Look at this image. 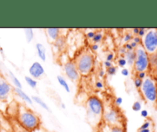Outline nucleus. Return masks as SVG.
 I'll list each match as a JSON object with an SVG mask.
<instances>
[{
	"mask_svg": "<svg viewBox=\"0 0 157 132\" xmlns=\"http://www.w3.org/2000/svg\"><path fill=\"white\" fill-rule=\"evenodd\" d=\"M16 118L17 122L30 132L35 131L41 127V121L40 117L35 111L22 104L18 106Z\"/></svg>",
	"mask_w": 157,
	"mask_h": 132,
	"instance_id": "obj_1",
	"label": "nucleus"
},
{
	"mask_svg": "<svg viewBox=\"0 0 157 132\" xmlns=\"http://www.w3.org/2000/svg\"><path fill=\"white\" fill-rule=\"evenodd\" d=\"M87 119L93 127H98L100 125L103 118L104 104L102 100L96 95L88 97L86 101Z\"/></svg>",
	"mask_w": 157,
	"mask_h": 132,
	"instance_id": "obj_2",
	"label": "nucleus"
},
{
	"mask_svg": "<svg viewBox=\"0 0 157 132\" xmlns=\"http://www.w3.org/2000/svg\"><path fill=\"white\" fill-rule=\"evenodd\" d=\"M94 56L90 51L83 50L75 57L74 62L80 75L87 76L94 69Z\"/></svg>",
	"mask_w": 157,
	"mask_h": 132,
	"instance_id": "obj_3",
	"label": "nucleus"
},
{
	"mask_svg": "<svg viewBox=\"0 0 157 132\" xmlns=\"http://www.w3.org/2000/svg\"><path fill=\"white\" fill-rule=\"evenodd\" d=\"M102 121L109 127L125 126L124 117L121 111L114 106H104Z\"/></svg>",
	"mask_w": 157,
	"mask_h": 132,
	"instance_id": "obj_4",
	"label": "nucleus"
},
{
	"mask_svg": "<svg viewBox=\"0 0 157 132\" xmlns=\"http://www.w3.org/2000/svg\"><path fill=\"white\" fill-rule=\"evenodd\" d=\"M140 90L147 101L154 103L157 101V84L151 76L147 75L143 81V84Z\"/></svg>",
	"mask_w": 157,
	"mask_h": 132,
	"instance_id": "obj_5",
	"label": "nucleus"
},
{
	"mask_svg": "<svg viewBox=\"0 0 157 132\" xmlns=\"http://www.w3.org/2000/svg\"><path fill=\"white\" fill-rule=\"evenodd\" d=\"M134 51L136 54V58L133 64L134 71L136 73L140 72H147L150 65V55L146 52L142 45H139Z\"/></svg>",
	"mask_w": 157,
	"mask_h": 132,
	"instance_id": "obj_6",
	"label": "nucleus"
},
{
	"mask_svg": "<svg viewBox=\"0 0 157 132\" xmlns=\"http://www.w3.org/2000/svg\"><path fill=\"white\" fill-rule=\"evenodd\" d=\"M142 46L150 55L157 53V29H147L142 38Z\"/></svg>",
	"mask_w": 157,
	"mask_h": 132,
	"instance_id": "obj_7",
	"label": "nucleus"
},
{
	"mask_svg": "<svg viewBox=\"0 0 157 132\" xmlns=\"http://www.w3.org/2000/svg\"><path fill=\"white\" fill-rule=\"evenodd\" d=\"M64 72L66 76L74 82H77L81 78V75L78 71L74 61H68L64 63Z\"/></svg>",
	"mask_w": 157,
	"mask_h": 132,
	"instance_id": "obj_8",
	"label": "nucleus"
},
{
	"mask_svg": "<svg viewBox=\"0 0 157 132\" xmlns=\"http://www.w3.org/2000/svg\"><path fill=\"white\" fill-rule=\"evenodd\" d=\"M29 76L35 78V80L41 78L45 73L44 68L42 64L38 61H34L29 68Z\"/></svg>",
	"mask_w": 157,
	"mask_h": 132,
	"instance_id": "obj_9",
	"label": "nucleus"
},
{
	"mask_svg": "<svg viewBox=\"0 0 157 132\" xmlns=\"http://www.w3.org/2000/svg\"><path fill=\"white\" fill-rule=\"evenodd\" d=\"M13 91V87L5 78H0V100L5 101L8 99L11 92Z\"/></svg>",
	"mask_w": 157,
	"mask_h": 132,
	"instance_id": "obj_10",
	"label": "nucleus"
},
{
	"mask_svg": "<svg viewBox=\"0 0 157 132\" xmlns=\"http://www.w3.org/2000/svg\"><path fill=\"white\" fill-rule=\"evenodd\" d=\"M45 33L49 41L55 42L61 35V29L58 28H48L45 29Z\"/></svg>",
	"mask_w": 157,
	"mask_h": 132,
	"instance_id": "obj_11",
	"label": "nucleus"
},
{
	"mask_svg": "<svg viewBox=\"0 0 157 132\" xmlns=\"http://www.w3.org/2000/svg\"><path fill=\"white\" fill-rule=\"evenodd\" d=\"M13 91L14 93H15L16 95H18V96L22 100V101H25V102L29 104H32L33 101H32V97H30L29 95H27V94H26L22 89L17 88V87H14Z\"/></svg>",
	"mask_w": 157,
	"mask_h": 132,
	"instance_id": "obj_12",
	"label": "nucleus"
},
{
	"mask_svg": "<svg viewBox=\"0 0 157 132\" xmlns=\"http://www.w3.org/2000/svg\"><path fill=\"white\" fill-rule=\"evenodd\" d=\"M35 49L37 50V54L40 59L42 61H45L47 59V55H46V49L44 45L41 43L38 42L35 45Z\"/></svg>",
	"mask_w": 157,
	"mask_h": 132,
	"instance_id": "obj_13",
	"label": "nucleus"
},
{
	"mask_svg": "<svg viewBox=\"0 0 157 132\" xmlns=\"http://www.w3.org/2000/svg\"><path fill=\"white\" fill-rule=\"evenodd\" d=\"M32 101H34V102L36 103L37 104H38V105H39L40 107H42L43 109H44V110L50 112V113L52 112V110H51V108L49 107V106L48 105V104H46V103L44 102V101H43V100L41 99L40 97L33 95V96H32Z\"/></svg>",
	"mask_w": 157,
	"mask_h": 132,
	"instance_id": "obj_14",
	"label": "nucleus"
},
{
	"mask_svg": "<svg viewBox=\"0 0 157 132\" xmlns=\"http://www.w3.org/2000/svg\"><path fill=\"white\" fill-rule=\"evenodd\" d=\"M57 81H58V82L59 83L60 85H61V87H62L66 91V92H67V93H70L71 87H70V86H69L67 81H66V79L64 78V77L61 76V75H58V76H57Z\"/></svg>",
	"mask_w": 157,
	"mask_h": 132,
	"instance_id": "obj_15",
	"label": "nucleus"
},
{
	"mask_svg": "<svg viewBox=\"0 0 157 132\" xmlns=\"http://www.w3.org/2000/svg\"><path fill=\"white\" fill-rule=\"evenodd\" d=\"M124 58L127 60V63L130 66H133L134 64L135 58H136V54L135 51H130V52H127V53L124 55Z\"/></svg>",
	"mask_w": 157,
	"mask_h": 132,
	"instance_id": "obj_16",
	"label": "nucleus"
},
{
	"mask_svg": "<svg viewBox=\"0 0 157 132\" xmlns=\"http://www.w3.org/2000/svg\"><path fill=\"white\" fill-rule=\"evenodd\" d=\"M9 75H10V78L11 79H12V83H13L14 85H15V87H17V88H20V89L22 88V84H21V81H20L19 79H18V78L14 75L13 72L9 71Z\"/></svg>",
	"mask_w": 157,
	"mask_h": 132,
	"instance_id": "obj_17",
	"label": "nucleus"
},
{
	"mask_svg": "<svg viewBox=\"0 0 157 132\" xmlns=\"http://www.w3.org/2000/svg\"><path fill=\"white\" fill-rule=\"evenodd\" d=\"M25 81L27 83L28 85L30 86L32 88H36L37 85H38V81H37V80L32 78V77L29 76V75L25 76Z\"/></svg>",
	"mask_w": 157,
	"mask_h": 132,
	"instance_id": "obj_18",
	"label": "nucleus"
},
{
	"mask_svg": "<svg viewBox=\"0 0 157 132\" xmlns=\"http://www.w3.org/2000/svg\"><path fill=\"white\" fill-rule=\"evenodd\" d=\"M25 35L26 41L28 43H30L34 38V31L31 28H27L25 29Z\"/></svg>",
	"mask_w": 157,
	"mask_h": 132,
	"instance_id": "obj_19",
	"label": "nucleus"
},
{
	"mask_svg": "<svg viewBox=\"0 0 157 132\" xmlns=\"http://www.w3.org/2000/svg\"><path fill=\"white\" fill-rule=\"evenodd\" d=\"M103 38H104V35L101 32H97L95 34L94 37L91 39V41L93 44H98L101 41H102Z\"/></svg>",
	"mask_w": 157,
	"mask_h": 132,
	"instance_id": "obj_20",
	"label": "nucleus"
},
{
	"mask_svg": "<svg viewBox=\"0 0 157 132\" xmlns=\"http://www.w3.org/2000/svg\"><path fill=\"white\" fill-rule=\"evenodd\" d=\"M12 131L13 132H30L29 130H26L24 127H21L17 121L14 122L13 126H12Z\"/></svg>",
	"mask_w": 157,
	"mask_h": 132,
	"instance_id": "obj_21",
	"label": "nucleus"
},
{
	"mask_svg": "<svg viewBox=\"0 0 157 132\" xmlns=\"http://www.w3.org/2000/svg\"><path fill=\"white\" fill-rule=\"evenodd\" d=\"M110 130L108 132H127L125 126H114V127H109Z\"/></svg>",
	"mask_w": 157,
	"mask_h": 132,
	"instance_id": "obj_22",
	"label": "nucleus"
},
{
	"mask_svg": "<svg viewBox=\"0 0 157 132\" xmlns=\"http://www.w3.org/2000/svg\"><path fill=\"white\" fill-rule=\"evenodd\" d=\"M117 70V67L115 65H113L112 67L109 68H107V70H106V74H107V75H109V76H114V75H116Z\"/></svg>",
	"mask_w": 157,
	"mask_h": 132,
	"instance_id": "obj_23",
	"label": "nucleus"
},
{
	"mask_svg": "<svg viewBox=\"0 0 157 132\" xmlns=\"http://www.w3.org/2000/svg\"><path fill=\"white\" fill-rule=\"evenodd\" d=\"M132 109H133V111H140L142 110V104L139 101H135V102H133V105H132Z\"/></svg>",
	"mask_w": 157,
	"mask_h": 132,
	"instance_id": "obj_24",
	"label": "nucleus"
},
{
	"mask_svg": "<svg viewBox=\"0 0 157 132\" xmlns=\"http://www.w3.org/2000/svg\"><path fill=\"white\" fill-rule=\"evenodd\" d=\"M55 45H56L57 46H58L59 49H61L62 47H64V44H65V41H64V39L63 38V37H61L60 36L59 38H58V39L56 40V41H55Z\"/></svg>",
	"mask_w": 157,
	"mask_h": 132,
	"instance_id": "obj_25",
	"label": "nucleus"
},
{
	"mask_svg": "<svg viewBox=\"0 0 157 132\" xmlns=\"http://www.w3.org/2000/svg\"><path fill=\"white\" fill-rule=\"evenodd\" d=\"M127 60H126V58H124V57H121V58H119V59L117 60V64L119 67L122 68H125V66L127 65Z\"/></svg>",
	"mask_w": 157,
	"mask_h": 132,
	"instance_id": "obj_26",
	"label": "nucleus"
},
{
	"mask_svg": "<svg viewBox=\"0 0 157 132\" xmlns=\"http://www.w3.org/2000/svg\"><path fill=\"white\" fill-rule=\"evenodd\" d=\"M133 84H134V86L136 87V88L140 89L141 86L143 84V80L140 79L137 77H135L134 79H133Z\"/></svg>",
	"mask_w": 157,
	"mask_h": 132,
	"instance_id": "obj_27",
	"label": "nucleus"
},
{
	"mask_svg": "<svg viewBox=\"0 0 157 132\" xmlns=\"http://www.w3.org/2000/svg\"><path fill=\"white\" fill-rule=\"evenodd\" d=\"M133 34H132L131 32H127V33L126 34V35H124V42H125V43L130 42V41L133 40Z\"/></svg>",
	"mask_w": 157,
	"mask_h": 132,
	"instance_id": "obj_28",
	"label": "nucleus"
},
{
	"mask_svg": "<svg viewBox=\"0 0 157 132\" xmlns=\"http://www.w3.org/2000/svg\"><path fill=\"white\" fill-rule=\"evenodd\" d=\"M94 86L97 89L101 90V89H103L104 87V84L101 80H97V81H95Z\"/></svg>",
	"mask_w": 157,
	"mask_h": 132,
	"instance_id": "obj_29",
	"label": "nucleus"
},
{
	"mask_svg": "<svg viewBox=\"0 0 157 132\" xmlns=\"http://www.w3.org/2000/svg\"><path fill=\"white\" fill-rule=\"evenodd\" d=\"M147 76V72H136V77L139 78L140 79L143 80L144 81Z\"/></svg>",
	"mask_w": 157,
	"mask_h": 132,
	"instance_id": "obj_30",
	"label": "nucleus"
},
{
	"mask_svg": "<svg viewBox=\"0 0 157 132\" xmlns=\"http://www.w3.org/2000/svg\"><path fill=\"white\" fill-rule=\"evenodd\" d=\"M151 126V121H145L142 124V125L140 127L139 129H149Z\"/></svg>",
	"mask_w": 157,
	"mask_h": 132,
	"instance_id": "obj_31",
	"label": "nucleus"
},
{
	"mask_svg": "<svg viewBox=\"0 0 157 132\" xmlns=\"http://www.w3.org/2000/svg\"><path fill=\"white\" fill-rule=\"evenodd\" d=\"M96 31H94V30H90L89 31V32H87V33H86V37H87V38H88V39H90L91 40L92 38H94V35H95V34H96Z\"/></svg>",
	"mask_w": 157,
	"mask_h": 132,
	"instance_id": "obj_32",
	"label": "nucleus"
},
{
	"mask_svg": "<svg viewBox=\"0 0 157 132\" xmlns=\"http://www.w3.org/2000/svg\"><path fill=\"white\" fill-rule=\"evenodd\" d=\"M114 53H113V52H109L107 55V57H106V61L112 62L113 61V59H114Z\"/></svg>",
	"mask_w": 157,
	"mask_h": 132,
	"instance_id": "obj_33",
	"label": "nucleus"
},
{
	"mask_svg": "<svg viewBox=\"0 0 157 132\" xmlns=\"http://www.w3.org/2000/svg\"><path fill=\"white\" fill-rule=\"evenodd\" d=\"M147 30V29H146L145 28H140V29H139V33H138V36L140 37L141 38H144V35H146Z\"/></svg>",
	"mask_w": 157,
	"mask_h": 132,
	"instance_id": "obj_34",
	"label": "nucleus"
},
{
	"mask_svg": "<svg viewBox=\"0 0 157 132\" xmlns=\"http://www.w3.org/2000/svg\"><path fill=\"white\" fill-rule=\"evenodd\" d=\"M132 41H134V42L136 43L137 45L142 44V38H141L140 37L138 36V35H135V36H133V40H132Z\"/></svg>",
	"mask_w": 157,
	"mask_h": 132,
	"instance_id": "obj_35",
	"label": "nucleus"
},
{
	"mask_svg": "<svg viewBox=\"0 0 157 132\" xmlns=\"http://www.w3.org/2000/svg\"><path fill=\"white\" fill-rule=\"evenodd\" d=\"M114 103L116 104V106H120L123 103V98L122 97H117L114 100Z\"/></svg>",
	"mask_w": 157,
	"mask_h": 132,
	"instance_id": "obj_36",
	"label": "nucleus"
},
{
	"mask_svg": "<svg viewBox=\"0 0 157 132\" xmlns=\"http://www.w3.org/2000/svg\"><path fill=\"white\" fill-rule=\"evenodd\" d=\"M121 75L124 77H127L130 75V71L127 68H124L121 69Z\"/></svg>",
	"mask_w": 157,
	"mask_h": 132,
	"instance_id": "obj_37",
	"label": "nucleus"
},
{
	"mask_svg": "<svg viewBox=\"0 0 157 132\" xmlns=\"http://www.w3.org/2000/svg\"><path fill=\"white\" fill-rule=\"evenodd\" d=\"M124 48L126 49V50L127 51V52H130V51H133L134 49L132 48L131 45H130V42H127V43H125V44L124 45Z\"/></svg>",
	"mask_w": 157,
	"mask_h": 132,
	"instance_id": "obj_38",
	"label": "nucleus"
},
{
	"mask_svg": "<svg viewBox=\"0 0 157 132\" xmlns=\"http://www.w3.org/2000/svg\"><path fill=\"white\" fill-rule=\"evenodd\" d=\"M140 115L144 118H148V116H149L148 111L146 110V109H143V110L140 111Z\"/></svg>",
	"mask_w": 157,
	"mask_h": 132,
	"instance_id": "obj_39",
	"label": "nucleus"
},
{
	"mask_svg": "<svg viewBox=\"0 0 157 132\" xmlns=\"http://www.w3.org/2000/svg\"><path fill=\"white\" fill-rule=\"evenodd\" d=\"M90 50L92 51V52H97V51L99 49V45L98 44H92L91 45H90Z\"/></svg>",
	"mask_w": 157,
	"mask_h": 132,
	"instance_id": "obj_40",
	"label": "nucleus"
},
{
	"mask_svg": "<svg viewBox=\"0 0 157 132\" xmlns=\"http://www.w3.org/2000/svg\"><path fill=\"white\" fill-rule=\"evenodd\" d=\"M104 67H105L107 69V68H109L112 67V66H113V63L110 62V61H104Z\"/></svg>",
	"mask_w": 157,
	"mask_h": 132,
	"instance_id": "obj_41",
	"label": "nucleus"
},
{
	"mask_svg": "<svg viewBox=\"0 0 157 132\" xmlns=\"http://www.w3.org/2000/svg\"><path fill=\"white\" fill-rule=\"evenodd\" d=\"M98 75H99L100 78H104V76L107 75V74H106V71L104 70V69L101 68V70L99 71V73H98Z\"/></svg>",
	"mask_w": 157,
	"mask_h": 132,
	"instance_id": "obj_42",
	"label": "nucleus"
},
{
	"mask_svg": "<svg viewBox=\"0 0 157 132\" xmlns=\"http://www.w3.org/2000/svg\"><path fill=\"white\" fill-rule=\"evenodd\" d=\"M127 51L125 49H124V46H123V47H121V48H120V49H119L120 55H123V56H124V55H125V54L127 53Z\"/></svg>",
	"mask_w": 157,
	"mask_h": 132,
	"instance_id": "obj_43",
	"label": "nucleus"
},
{
	"mask_svg": "<svg viewBox=\"0 0 157 132\" xmlns=\"http://www.w3.org/2000/svg\"><path fill=\"white\" fill-rule=\"evenodd\" d=\"M131 33L135 35H138V33H139V28H133V29H132Z\"/></svg>",
	"mask_w": 157,
	"mask_h": 132,
	"instance_id": "obj_44",
	"label": "nucleus"
},
{
	"mask_svg": "<svg viewBox=\"0 0 157 132\" xmlns=\"http://www.w3.org/2000/svg\"><path fill=\"white\" fill-rule=\"evenodd\" d=\"M130 45H131L132 48H133V49H134V50H135V49H136V48H137V46L139 45H137V44H136V43H135L134 41H130Z\"/></svg>",
	"mask_w": 157,
	"mask_h": 132,
	"instance_id": "obj_45",
	"label": "nucleus"
},
{
	"mask_svg": "<svg viewBox=\"0 0 157 132\" xmlns=\"http://www.w3.org/2000/svg\"><path fill=\"white\" fill-rule=\"evenodd\" d=\"M138 132H151V130H150V128H149V129H139V130H138Z\"/></svg>",
	"mask_w": 157,
	"mask_h": 132,
	"instance_id": "obj_46",
	"label": "nucleus"
},
{
	"mask_svg": "<svg viewBox=\"0 0 157 132\" xmlns=\"http://www.w3.org/2000/svg\"><path fill=\"white\" fill-rule=\"evenodd\" d=\"M94 132H106V131L104 130V128H98Z\"/></svg>",
	"mask_w": 157,
	"mask_h": 132,
	"instance_id": "obj_47",
	"label": "nucleus"
},
{
	"mask_svg": "<svg viewBox=\"0 0 157 132\" xmlns=\"http://www.w3.org/2000/svg\"><path fill=\"white\" fill-rule=\"evenodd\" d=\"M153 67H154V71H155V72H156V74L157 75V61H156V63L153 64Z\"/></svg>",
	"mask_w": 157,
	"mask_h": 132,
	"instance_id": "obj_48",
	"label": "nucleus"
},
{
	"mask_svg": "<svg viewBox=\"0 0 157 132\" xmlns=\"http://www.w3.org/2000/svg\"><path fill=\"white\" fill-rule=\"evenodd\" d=\"M60 106H61V107L62 109H66V105H65V104H64V103L61 102V105H60Z\"/></svg>",
	"mask_w": 157,
	"mask_h": 132,
	"instance_id": "obj_49",
	"label": "nucleus"
}]
</instances>
